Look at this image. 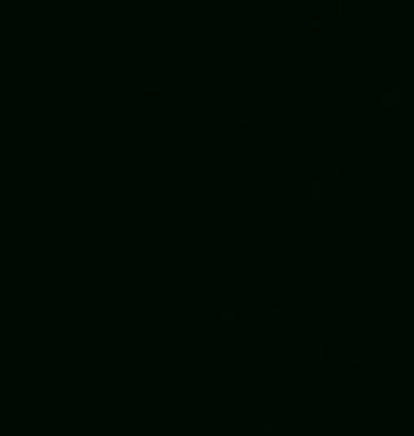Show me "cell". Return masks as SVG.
I'll return each mask as SVG.
<instances>
[{
    "label": "cell",
    "instance_id": "9",
    "mask_svg": "<svg viewBox=\"0 0 414 436\" xmlns=\"http://www.w3.org/2000/svg\"><path fill=\"white\" fill-rule=\"evenodd\" d=\"M40 320V312L37 309H17V323L20 326H32Z\"/></svg>",
    "mask_w": 414,
    "mask_h": 436
},
{
    "label": "cell",
    "instance_id": "7",
    "mask_svg": "<svg viewBox=\"0 0 414 436\" xmlns=\"http://www.w3.org/2000/svg\"><path fill=\"white\" fill-rule=\"evenodd\" d=\"M17 414H20V417H34V414H37V400H32V397L23 400V397H20V400H17Z\"/></svg>",
    "mask_w": 414,
    "mask_h": 436
},
{
    "label": "cell",
    "instance_id": "19",
    "mask_svg": "<svg viewBox=\"0 0 414 436\" xmlns=\"http://www.w3.org/2000/svg\"><path fill=\"white\" fill-rule=\"evenodd\" d=\"M346 397L349 400H360V397H363V383L352 377V380L346 383Z\"/></svg>",
    "mask_w": 414,
    "mask_h": 436
},
{
    "label": "cell",
    "instance_id": "31",
    "mask_svg": "<svg viewBox=\"0 0 414 436\" xmlns=\"http://www.w3.org/2000/svg\"><path fill=\"white\" fill-rule=\"evenodd\" d=\"M289 65H292V71H295V74H304V71H306V54H292Z\"/></svg>",
    "mask_w": 414,
    "mask_h": 436
},
{
    "label": "cell",
    "instance_id": "3",
    "mask_svg": "<svg viewBox=\"0 0 414 436\" xmlns=\"http://www.w3.org/2000/svg\"><path fill=\"white\" fill-rule=\"evenodd\" d=\"M289 394H292L289 380H287V377H275V380H272V397H275V400H289Z\"/></svg>",
    "mask_w": 414,
    "mask_h": 436
},
{
    "label": "cell",
    "instance_id": "41",
    "mask_svg": "<svg viewBox=\"0 0 414 436\" xmlns=\"http://www.w3.org/2000/svg\"><path fill=\"white\" fill-rule=\"evenodd\" d=\"M400 195H403V198H414V178H409V181L400 184Z\"/></svg>",
    "mask_w": 414,
    "mask_h": 436
},
{
    "label": "cell",
    "instance_id": "37",
    "mask_svg": "<svg viewBox=\"0 0 414 436\" xmlns=\"http://www.w3.org/2000/svg\"><path fill=\"white\" fill-rule=\"evenodd\" d=\"M0 63H3V71H17V54H3L0 57Z\"/></svg>",
    "mask_w": 414,
    "mask_h": 436
},
{
    "label": "cell",
    "instance_id": "47",
    "mask_svg": "<svg viewBox=\"0 0 414 436\" xmlns=\"http://www.w3.org/2000/svg\"><path fill=\"white\" fill-rule=\"evenodd\" d=\"M309 29H312V32H318V34H324V32H326L324 20H312V23H309Z\"/></svg>",
    "mask_w": 414,
    "mask_h": 436
},
{
    "label": "cell",
    "instance_id": "29",
    "mask_svg": "<svg viewBox=\"0 0 414 436\" xmlns=\"http://www.w3.org/2000/svg\"><path fill=\"white\" fill-rule=\"evenodd\" d=\"M128 306H145V292L142 289H131L128 292Z\"/></svg>",
    "mask_w": 414,
    "mask_h": 436
},
{
    "label": "cell",
    "instance_id": "1",
    "mask_svg": "<svg viewBox=\"0 0 414 436\" xmlns=\"http://www.w3.org/2000/svg\"><path fill=\"white\" fill-rule=\"evenodd\" d=\"M309 111L306 108H289V130H306Z\"/></svg>",
    "mask_w": 414,
    "mask_h": 436
},
{
    "label": "cell",
    "instance_id": "36",
    "mask_svg": "<svg viewBox=\"0 0 414 436\" xmlns=\"http://www.w3.org/2000/svg\"><path fill=\"white\" fill-rule=\"evenodd\" d=\"M326 12H329V3H326V0H315L312 6H309V15H312V20H315V15H326Z\"/></svg>",
    "mask_w": 414,
    "mask_h": 436
},
{
    "label": "cell",
    "instance_id": "5",
    "mask_svg": "<svg viewBox=\"0 0 414 436\" xmlns=\"http://www.w3.org/2000/svg\"><path fill=\"white\" fill-rule=\"evenodd\" d=\"M54 397L57 400H71L74 397V383L71 380H54Z\"/></svg>",
    "mask_w": 414,
    "mask_h": 436
},
{
    "label": "cell",
    "instance_id": "14",
    "mask_svg": "<svg viewBox=\"0 0 414 436\" xmlns=\"http://www.w3.org/2000/svg\"><path fill=\"white\" fill-rule=\"evenodd\" d=\"M54 51H57V54H71V51H74V40L66 37V34L54 37Z\"/></svg>",
    "mask_w": 414,
    "mask_h": 436
},
{
    "label": "cell",
    "instance_id": "32",
    "mask_svg": "<svg viewBox=\"0 0 414 436\" xmlns=\"http://www.w3.org/2000/svg\"><path fill=\"white\" fill-rule=\"evenodd\" d=\"M34 43H37V40H34L32 34H26V37L20 34V37H17V49L26 51V54H29V51H34Z\"/></svg>",
    "mask_w": 414,
    "mask_h": 436
},
{
    "label": "cell",
    "instance_id": "8",
    "mask_svg": "<svg viewBox=\"0 0 414 436\" xmlns=\"http://www.w3.org/2000/svg\"><path fill=\"white\" fill-rule=\"evenodd\" d=\"M54 357H57V349L51 343H40L37 346V363H54Z\"/></svg>",
    "mask_w": 414,
    "mask_h": 436
},
{
    "label": "cell",
    "instance_id": "44",
    "mask_svg": "<svg viewBox=\"0 0 414 436\" xmlns=\"http://www.w3.org/2000/svg\"><path fill=\"white\" fill-rule=\"evenodd\" d=\"M309 360H312V363H321V360H324V346H309Z\"/></svg>",
    "mask_w": 414,
    "mask_h": 436
},
{
    "label": "cell",
    "instance_id": "43",
    "mask_svg": "<svg viewBox=\"0 0 414 436\" xmlns=\"http://www.w3.org/2000/svg\"><path fill=\"white\" fill-rule=\"evenodd\" d=\"M216 317H218V323H235V312H230V309H227V312L221 309Z\"/></svg>",
    "mask_w": 414,
    "mask_h": 436
},
{
    "label": "cell",
    "instance_id": "49",
    "mask_svg": "<svg viewBox=\"0 0 414 436\" xmlns=\"http://www.w3.org/2000/svg\"><path fill=\"white\" fill-rule=\"evenodd\" d=\"M204 436H213V434H204Z\"/></svg>",
    "mask_w": 414,
    "mask_h": 436
},
{
    "label": "cell",
    "instance_id": "30",
    "mask_svg": "<svg viewBox=\"0 0 414 436\" xmlns=\"http://www.w3.org/2000/svg\"><path fill=\"white\" fill-rule=\"evenodd\" d=\"M218 377H221V380H233V377H235V363L224 360V363L218 366Z\"/></svg>",
    "mask_w": 414,
    "mask_h": 436
},
{
    "label": "cell",
    "instance_id": "42",
    "mask_svg": "<svg viewBox=\"0 0 414 436\" xmlns=\"http://www.w3.org/2000/svg\"><path fill=\"white\" fill-rule=\"evenodd\" d=\"M363 195L366 198H378V181H363Z\"/></svg>",
    "mask_w": 414,
    "mask_h": 436
},
{
    "label": "cell",
    "instance_id": "27",
    "mask_svg": "<svg viewBox=\"0 0 414 436\" xmlns=\"http://www.w3.org/2000/svg\"><path fill=\"white\" fill-rule=\"evenodd\" d=\"M252 431L261 436V434H270L272 431V419H267V417H258V419L252 422Z\"/></svg>",
    "mask_w": 414,
    "mask_h": 436
},
{
    "label": "cell",
    "instance_id": "21",
    "mask_svg": "<svg viewBox=\"0 0 414 436\" xmlns=\"http://www.w3.org/2000/svg\"><path fill=\"white\" fill-rule=\"evenodd\" d=\"M397 289H383L380 292V306H389V309H395L397 306Z\"/></svg>",
    "mask_w": 414,
    "mask_h": 436
},
{
    "label": "cell",
    "instance_id": "28",
    "mask_svg": "<svg viewBox=\"0 0 414 436\" xmlns=\"http://www.w3.org/2000/svg\"><path fill=\"white\" fill-rule=\"evenodd\" d=\"M196 357H199V349H196L193 343H184L182 346V360L184 363H196Z\"/></svg>",
    "mask_w": 414,
    "mask_h": 436
},
{
    "label": "cell",
    "instance_id": "15",
    "mask_svg": "<svg viewBox=\"0 0 414 436\" xmlns=\"http://www.w3.org/2000/svg\"><path fill=\"white\" fill-rule=\"evenodd\" d=\"M380 125H389V128H397V125H400L397 108H383V111H380Z\"/></svg>",
    "mask_w": 414,
    "mask_h": 436
},
{
    "label": "cell",
    "instance_id": "26",
    "mask_svg": "<svg viewBox=\"0 0 414 436\" xmlns=\"http://www.w3.org/2000/svg\"><path fill=\"white\" fill-rule=\"evenodd\" d=\"M142 85H145V88H165V77H162V74H145V77H142Z\"/></svg>",
    "mask_w": 414,
    "mask_h": 436
},
{
    "label": "cell",
    "instance_id": "40",
    "mask_svg": "<svg viewBox=\"0 0 414 436\" xmlns=\"http://www.w3.org/2000/svg\"><path fill=\"white\" fill-rule=\"evenodd\" d=\"M272 320H275L278 326H289V323H292V320H289V314H287L284 309H275V312H272Z\"/></svg>",
    "mask_w": 414,
    "mask_h": 436
},
{
    "label": "cell",
    "instance_id": "34",
    "mask_svg": "<svg viewBox=\"0 0 414 436\" xmlns=\"http://www.w3.org/2000/svg\"><path fill=\"white\" fill-rule=\"evenodd\" d=\"M108 108H128V97H125V94H119V91L111 94V97H108Z\"/></svg>",
    "mask_w": 414,
    "mask_h": 436
},
{
    "label": "cell",
    "instance_id": "46",
    "mask_svg": "<svg viewBox=\"0 0 414 436\" xmlns=\"http://www.w3.org/2000/svg\"><path fill=\"white\" fill-rule=\"evenodd\" d=\"M179 314H182L179 309H167V323H170V326H176V323H179Z\"/></svg>",
    "mask_w": 414,
    "mask_h": 436
},
{
    "label": "cell",
    "instance_id": "18",
    "mask_svg": "<svg viewBox=\"0 0 414 436\" xmlns=\"http://www.w3.org/2000/svg\"><path fill=\"white\" fill-rule=\"evenodd\" d=\"M289 195H292V198H306V195H309V181H292V184H289Z\"/></svg>",
    "mask_w": 414,
    "mask_h": 436
},
{
    "label": "cell",
    "instance_id": "12",
    "mask_svg": "<svg viewBox=\"0 0 414 436\" xmlns=\"http://www.w3.org/2000/svg\"><path fill=\"white\" fill-rule=\"evenodd\" d=\"M162 385H165L162 380H148V383H145V397H148V400H159V397L165 394Z\"/></svg>",
    "mask_w": 414,
    "mask_h": 436
},
{
    "label": "cell",
    "instance_id": "48",
    "mask_svg": "<svg viewBox=\"0 0 414 436\" xmlns=\"http://www.w3.org/2000/svg\"><path fill=\"white\" fill-rule=\"evenodd\" d=\"M207 49H210V51H218V37H210V40H207Z\"/></svg>",
    "mask_w": 414,
    "mask_h": 436
},
{
    "label": "cell",
    "instance_id": "33",
    "mask_svg": "<svg viewBox=\"0 0 414 436\" xmlns=\"http://www.w3.org/2000/svg\"><path fill=\"white\" fill-rule=\"evenodd\" d=\"M91 323H94V326H105V323H108V309H91Z\"/></svg>",
    "mask_w": 414,
    "mask_h": 436
},
{
    "label": "cell",
    "instance_id": "24",
    "mask_svg": "<svg viewBox=\"0 0 414 436\" xmlns=\"http://www.w3.org/2000/svg\"><path fill=\"white\" fill-rule=\"evenodd\" d=\"M235 122H238V125H252V122H255V111H252V108H238V111H235Z\"/></svg>",
    "mask_w": 414,
    "mask_h": 436
},
{
    "label": "cell",
    "instance_id": "35",
    "mask_svg": "<svg viewBox=\"0 0 414 436\" xmlns=\"http://www.w3.org/2000/svg\"><path fill=\"white\" fill-rule=\"evenodd\" d=\"M400 252L403 255H414V235H400Z\"/></svg>",
    "mask_w": 414,
    "mask_h": 436
},
{
    "label": "cell",
    "instance_id": "2",
    "mask_svg": "<svg viewBox=\"0 0 414 436\" xmlns=\"http://www.w3.org/2000/svg\"><path fill=\"white\" fill-rule=\"evenodd\" d=\"M346 32H349V51H358V43H360V17H349Z\"/></svg>",
    "mask_w": 414,
    "mask_h": 436
},
{
    "label": "cell",
    "instance_id": "22",
    "mask_svg": "<svg viewBox=\"0 0 414 436\" xmlns=\"http://www.w3.org/2000/svg\"><path fill=\"white\" fill-rule=\"evenodd\" d=\"M199 142H204V145H216V142H218V130L216 128H199Z\"/></svg>",
    "mask_w": 414,
    "mask_h": 436
},
{
    "label": "cell",
    "instance_id": "13",
    "mask_svg": "<svg viewBox=\"0 0 414 436\" xmlns=\"http://www.w3.org/2000/svg\"><path fill=\"white\" fill-rule=\"evenodd\" d=\"M272 360H278V363H289V360H292V349H289L287 343H275V346H272Z\"/></svg>",
    "mask_w": 414,
    "mask_h": 436
},
{
    "label": "cell",
    "instance_id": "11",
    "mask_svg": "<svg viewBox=\"0 0 414 436\" xmlns=\"http://www.w3.org/2000/svg\"><path fill=\"white\" fill-rule=\"evenodd\" d=\"M360 357H363V346H360V343H352V340H349L346 346H343V360L355 363V360H360Z\"/></svg>",
    "mask_w": 414,
    "mask_h": 436
},
{
    "label": "cell",
    "instance_id": "23",
    "mask_svg": "<svg viewBox=\"0 0 414 436\" xmlns=\"http://www.w3.org/2000/svg\"><path fill=\"white\" fill-rule=\"evenodd\" d=\"M289 46H292V54H306L309 51V40L306 37H289Z\"/></svg>",
    "mask_w": 414,
    "mask_h": 436
},
{
    "label": "cell",
    "instance_id": "25",
    "mask_svg": "<svg viewBox=\"0 0 414 436\" xmlns=\"http://www.w3.org/2000/svg\"><path fill=\"white\" fill-rule=\"evenodd\" d=\"M182 159L187 164H196L199 162V145H184L182 147Z\"/></svg>",
    "mask_w": 414,
    "mask_h": 436
},
{
    "label": "cell",
    "instance_id": "38",
    "mask_svg": "<svg viewBox=\"0 0 414 436\" xmlns=\"http://www.w3.org/2000/svg\"><path fill=\"white\" fill-rule=\"evenodd\" d=\"M309 195H318V198H324V195H326V184H324V181H309Z\"/></svg>",
    "mask_w": 414,
    "mask_h": 436
},
{
    "label": "cell",
    "instance_id": "10",
    "mask_svg": "<svg viewBox=\"0 0 414 436\" xmlns=\"http://www.w3.org/2000/svg\"><path fill=\"white\" fill-rule=\"evenodd\" d=\"M326 343V326H309V346H324Z\"/></svg>",
    "mask_w": 414,
    "mask_h": 436
},
{
    "label": "cell",
    "instance_id": "16",
    "mask_svg": "<svg viewBox=\"0 0 414 436\" xmlns=\"http://www.w3.org/2000/svg\"><path fill=\"white\" fill-rule=\"evenodd\" d=\"M218 414V400H199V417H216Z\"/></svg>",
    "mask_w": 414,
    "mask_h": 436
},
{
    "label": "cell",
    "instance_id": "4",
    "mask_svg": "<svg viewBox=\"0 0 414 436\" xmlns=\"http://www.w3.org/2000/svg\"><path fill=\"white\" fill-rule=\"evenodd\" d=\"M289 162H298V164L309 162V142H292V156H289Z\"/></svg>",
    "mask_w": 414,
    "mask_h": 436
},
{
    "label": "cell",
    "instance_id": "45",
    "mask_svg": "<svg viewBox=\"0 0 414 436\" xmlns=\"http://www.w3.org/2000/svg\"><path fill=\"white\" fill-rule=\"evenodd\" d=\"M40 323H46V326L54 323V309H43L40 312Z\"/></svg>",
    "mask_w": 414,
    "mask_h": 436
},
{
    "label": "cell",
    "instance_id": "6",
    "mask_svg": "<svg viewBox=\"0 0 414 436\" xmlns=\"http://www.w3.org/2000/svg\"><path fill=\"white\" fill-rule=\"evenodd\" d=\"M54 88H57V91H71V88H74V74L57 71V74H54Z\"/></svg>",
    "mask_w": 414,
    "mask_h": 436
},
{
    "label": "cell",
    "instance_id": "17",
    "mask_svg": "<svg viewBox=\"0 0 414 436\" xmlns=\"http://www.w3.org/2000/svg\"><path fill=\"white\" fill-rule=\"evenodd\" d=\"M182 46H184L187 54H196V51H201L204 46H207V40H201V37H184Z\"/></svg>",
    "mask_w": 414,
    "mask_h": 436
},
{
    "label": "cell",
    "instance_id": "20",
    "mask_svg": "<svg viewBox=\"0 0 414 436\" xmlns=\"http://www.w3.org/2000/svg\"><path fill=\"white\" fill-rule=\"evenodd\" d=\"M272 300H275V309H284L287 312V306H289V289H272Z\"/></svg>",
    "mask_w": 414,
    "mask_h": 436
},
{
    "label": "cell",
    "instance_id": "39",
    "mask_svg": "<svg viewBox=\"0 0 414 436\" xmlns=\"http://www.w3.org/2000/svg\"><path fill=\"white\" fill-rule=\"evenodd\" d=\"M326 173H329L332 178H343V173H346V167L341 162H335V164H326Z\"/></svg>",
    "mask_w": 414,
    "mask_h": 436
}]
</instances>
